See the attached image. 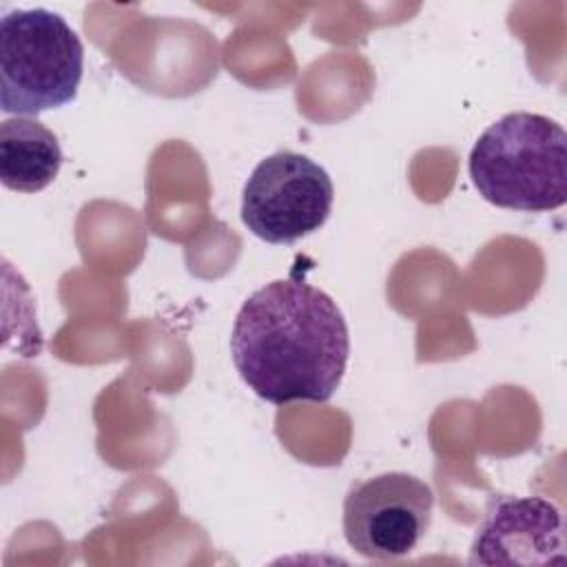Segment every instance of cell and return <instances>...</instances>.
<instances>
[{
	"instance_id": "1",
	"label": "cell",
	"mask_w": 567,
	"mask_h": 567,
	"mask_svg": "<svg viewBox=\"0 0 567 567\" xmlns=\"http://www.w3.org/2000/svg\"><path fill=\"white\" fill-rule=\"evenodd\" d=\"M233 363L264 401H328L339 388L350 334L330 295L301 281L277 279L255 290L230 332Z\"/></svg>"
},
{
	"instance_id": "2",
	"label": "cell",
	"mask_w": 567,
	"mask_h": 567,
	"mask_svg": "<svg viewBox=\"0 0 567 567\" xmlns=\"http://www.w3.org/2000/svg\"><path fill=\"white\" fill-rule=\"evenodd\" d=\"M470 177L494 206L545 213L567 199V135L538 113H507L470 153Z\"/></svg>"
},
{
	"instance_id": "3",
	"label": "cell",
	"mask_w": 567,
	"mask_h": 567,
	"mask_svg": "<svg viewBox=\"0 0 567 567\" xmlns=\"http://www.w3.org/2000/svg\"><path fill=\"white\" fill-rule=\"evenodd\" d=\"M84 47L66 20L49 9H13L0 20V109L38 115L78 95Z\"/></svg>"
},
{
	"instance_id": "4",
	"label": "cell",
	"mask_w": 567,
	"mask_h": 567,
	"mask_svg": "<svg viewBox=\"0 0 567 567\" xmlns=\"http://www.w3.org/2000/svg\"><path fill=\"white\" fill-rule=\"evenodd\" d=\"M334 186L323 166L295 151L261 159L241 197V221L268 244H292L330 217Z\"/></svg>"
},
{
	"instance_id": "5",
	"label": "cell",
	"mask_w": 567,
	"mask_h": 567,
	"mask_svg": "<svg viewBox=\"0 0 567 567\" xmlns=\"http://www.w3.org/2000/svg\"><path fill=\"white\" fill-rule=\"evenodd\" d=\"M434 509L432 487L408 472H385L352 485L343 501V536L372 560H396L425 538Z\"/></svg>"
},
{
	"instance_id": "6",
	"label": "cell",
	"mask_w": 567,
	"mask_h": 567,
	"mask_svg": "<svg viewBox=\"0 0 567 567\" xmlns=\"http://www.w3.org/2000/svg\"><path fill=\"white\" fill-rule=\"evenodd\" d=\"M565 563L560 509L540 496H494L470 547V565Z\"/></svg>"
},
{
	"instance_id": "7",
	"label": "cell",
	"mask_w": 567,
	"mask_h": 567,
	"mask_svg": "<svg viewBox=\"0 0 567 567\" xmlns=\"http://www.w3.org/2000/svg\"><path fill=\"white\" fill-rule=\"evenodd\" d=\"M62 166L58 137L38 120L9 117L0 124V179L18 193L47 188Z\"/></svg>"
}]
</instances>
